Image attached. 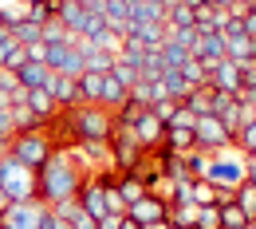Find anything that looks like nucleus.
I'll return each instance as SVG.
<instances>
[{
	"instance_id": "nucleus-32",
	"label": "nucleus",
	"mask_w": 256,
	"mask_h": 229,
	"mask_svg": "<svg viewBox=\"0 0 256 229\" xmlns=\"http://www.w3.org/2000/svg\"><path fill=\"white\" fill-rule=\"evenodd\" d=\"M12 127H16V134L20 131H40L44 119H36L32 111H28V103H16V107H12Z\"/></svg>"
},
{
	"instance_id": "nucleus-20",
	"label": "nucleus",
	"mask_w": 256,
	"mask_h": 229,
	"mask_svg": "<svg viewBox=\"0 0 256 229\" xmlns=\"http://www.w3.org/2000/svg\"><path fill=\"white\" fill-rule=\"evenodd\" d=\"M12 75H16V83H20L24 91H32V87H44V79H48V67L36 64V60H28L24 67H16Z\"/></svg>"
},
{
	"instance_id": "nucleus-28",
	"label": "nucleus",
	"mask_w": 256,
	"mask_h": 229,
	"mask_svg": "<svg viewBox=\"0 0 256 229\" xmlns=\"http://www.w3.org/2000/svg\"><path fill=\"white\" fill-rule=\"evenodd\" d=\"M79 36H83V40H91V44H98V40L106 36V20H102V12L87 8V16H83V28H79Z\"/></svg>"
},
{
	"instance_id": "nucleus-22",
	"label": "nucleus",
	"mask_w": 256,
	"mask_h": 229,
	"mask_svg": "<svg viewBox=\"0 0 256 229\" xmlns=\"http://www.w3.org/2000/svg\"><path fill=\"white\" fill-rule=\"evenodd\" d=\"M162 87H166V95L178 99V103L193 91L190 83H186V75H182V67H166V71H162Z\"/></svg>"
},
{
	"instance_id": "nucleus-36",
	"label": "nucleus",
	"mask_w": 256,
	"mask_h": 229,
	"mask_svg": "<svg viewBox=\"0 0 256 229\" xmlns=\"http://www.w3.org/2000/svg\"><path fill=\"white\" fill-rule=\"evenodd\" d=\"M182 75H186V83H190V87H205V83H209V71L197 64V60H190V64L182 67Z\"/></svg>"
},
{
	"instance_id": "nucleus-38",
	"label": "nucleus",
	"mask_w": 256,
	"mask_h": 229,
	"mask_svg": "<svg viewBox=\"0 0 256 229\" xmlns=\"http://www.w3.org/2000/svg\"><path fill=\"white\" fill-rule=\"evenodd\" d=\"M20 20H24V4H4V8H0V28L12 32Z\"/></svg>"
},
{
	"instance_id": "nucleus-46",
	"label": "nucleus",
	"mask_w": 256,
	"mask_h": 229,
	"mask_svg": "<svg viewBox=\"0 0 256 229\" xmlns=\"http://www.w3.org/2000/svg\"><path fill=\"white\" fill-rule=\"evenodd\" d=\"M244 182H252V186H256V158H252V154H248V178H244Z\"/></svg>"
},
{
	"instance_id": "nucleus-31",
	"label": "nucleus",
	"mask_w": 256,
	"mask_h": 229,
	"mask_svg": "<svg viewBox=\"0 0 256 229\" xmlns=\"http://www.w3.org/2000/svg\"><path fill=\"white\" fill-rule=\"evenodd\" d=\"M232 201L244 209V217L256 225V186H252V182H240V186H236V194H232Z\"/></svg>"
},
{
	"instance_id": "nucleus-30",
	"label": "nucleus",
	"mask_w": 256,
	"mask_h": 229,
	"mask_svg": "<svg viewBox=\"0 0 256 229\" xmlns=\"http://www.w3.org/2000/svg\"><path fill=\"white\" fill-rule=\"evenodd\" d=\"M190 201L197 205V209H205V205H217V186H213V182H205V178H193Z\"/></svg>"
},
{
	"instance_id": "nucleus-10",
	"label": "nucleus",
	"mask_w": 256,
	"mask_h": 229,
	"mask_svg": "<svg viewBox=\"0 0 256 229\" xmlns=\"http://www.w3.org/2000/svg\"><path fill=\"white\" fill-rule=\"evenodd\" d=\"M166 209H170V205H166L158 194H150V190H146L134 205H126V217H134L138 225H150V221H166Z\"/></svg>"
},
{
	"instance_id": "nucleus-50",
	"label": "nucleus",
	"mask_w": 256,
	"mask_h": 229,
	"mask_svg": "<svg viewBox=\"0 0 256 229\" xmlns=\"http://www.w3.org/2000/svg\"><path fill=\"white\" fill-rule=\"evenodd\" d=\"M8 205H12V201H8V197H4V190H0V217H4V209H8Z\"/></svg>"
},
{
	"instance_id": "nucleus-9",
	"label": "nucleus",
	"mask_w": 256,
	"mask_h": 229,
	"mask_svg": "<svg viewBox=\"0 0 256 229\" xmlns=\"http://www.w3.org/2000/svg\"><path fill=\"white\" fill-rule=\"evenodd\" d=\"M193 60L205 67V71H213L224 60V36L221 32H201L197 44H193Z\"/></svg>"
},
{
	"instance_id": "nucleus-58",
	"label": "nucleus",
	"mask_w": 256,
	"mask_h": 229,
	"mask_svg": "<svg viewBox=\"0 0 256 229\" xmlns=\"http://www.w3.org/2000/svg\"><path fill=\"white\" fill-rule=\"evenodd\" d=\"M170 229H178V225H170Z\"/></svg>"
},
{
	"instance_id": "nucleus-52",
	"label": "nucleus",
	"mask_w": 256,
	"mask_h": 229,
	"mask_svg": "<svg viewBox=\"0 0 256 229\" xmlns=\"http://www.w3.org/2000/svg\"><path fill=\"white\" fill-rule=\"evenodd\" d=\"M4 154H8V138H0V158H4Z\"/></svg>"
},
{
	"instance_id": "nucleus-47",
	"label": "nucleus",
	"mask_w": 256,
	"mask_h": 229,
	"mask_svg": "<svg viewBox=\"0 0 256 229\" xmlns=\"http://www.w3.org/2000/svg\"><path fill=\"white\" fill-rule=\"evenodd\" d=\"M118 229H142V225H138L134 217H122V225H118Z\"/></svg>"
},
{
	"instance_id": "nucleus-45",
	"label": "nucleus",
	"mask_w": 256,
	"mask_h": 229,
	"mask_svg": "<svg viewBox=\"0 0 256 229\" xmlns=\"http://www.w3.org/2000/svg\"><path fill=\"white\" fill-rule=\"evenodd\" d=\"M244 32L256 40V12H248V16H244Z\"/></svg>"
},
{
	"instance_id": "nucleus-49",
	"label": "nucleus",
	"mask_w": 256,
	"mask_h": 229,
	"mask_svg": "<svg viewBox=\"0 0 256 229\" xmlns=\"http://www.w3.org/2000/svg\"><path fill=\"white\" fill-rule=\"evenodd\" d=\"M142 229H170V221H150V225H142Z\"/></svg>"
},
{
	"instance_id": "nucleus-2",
	"label": "nucleus",
	"mask_w": 256,
	"mask_h": 229,
	"mask_svg": "<svg viewBox=\"0 0 256 229\" xmlns=\"http://www.w3.org/2000/svg\"><path fill=\"white\" fill-rule=\"evenodd\" d=\"M248 178V154H240L236 146H228V150H217L213 158H209V174H205V182H213L217 190H232L236 194V186Z\"/></svg>"
},
{
	"instance_id": "nucleus-51",
	"label": "nucleus",
	"mask_w": 256,
	"mask_h": 229,
	"mask_svg": "<svg viewBox=\"0 0 256 229\" xmlns=\"http://www.w3.org/2000/svg\"><path fill=\"white\" fill-rule=\"evenodd\" d=\"M209 4H213V8H228L232 0H209Z\"/></svg>"
},
{
	"instance_id": "nucleus-44",
	"label": "nucleus",
	"mask_w": 256,
	"mask_h": 229,
	"mask_svg": "<svg viewBox=\"0 0 256 229\" xmlns=\"http://www.w3.org/2000/svg\"><path fill=\"white\" fill-rule=\"evenodd\" d=\"M122 217H126V213H106V217H98L95 229H118V225H122Z\"/></svg>"
},
{
	"instance_id": "nucleus-6",
	"label": "nucleus",
	"mask_w": 256,
	"mask_h": 229,
	"mask_svg": "<svg viewBox=\"0 0 256 229\" xmlns=\"http://www.w3.org/2000/svg\"><path fill=\"white\" fill-rule=\"evenodd\" d=\"M193 146L205 150V154H217V150H228L232 146V134L224 131V123L217 115H201L193 123Z\"/></svg>"
},
{
	"instance_id": "nucleus-21",
	"label": "nucleus",
	"mask_w": 256,
	"mask_h": 229,
	"mask_svg": "<svg viewBox=\"0 0 256 229\" xmlns=\"http://www.w3.org/2000/svg\"><path fill=\"white\" fill-rule=\"evenodd\" d=\"M75 40H79V36L71 32V48L64 52V60H60V67H56V71H60V75H67V79H79V75L87 71V67H83V52L75 48Z\"/></svg>"
},
{
	"instance_id": "nucleus-41",
	"label": "nucleus",
	"mask_w": 256,
	"mask_h": 229,
	"mask_svg": "<svg viewBox=\"0 0 256 229\" xmlns=\"http://www.w3.org/2000/svg\"><path fill=\"white\" fill-rule=\"evenodd\" d=\"M178 107H182V103H178V99H162V103H154V107H150V111H154V115H158L162 123H170V119H174V111H178Z\"/></svg>"
},
{
	"instance_id": "nucleus-35",
	"label": "nucleus",
	"mask_w": 256,
	"mask_h": 229,
	"mask_svg": "<svg viewBox=\"0 0 256 229\" xmlns=\"http://www.w3.org/2000/svg\"><path fill=\"white\" fill-rule=\"evenodd\" d=\"M162 146H170V150H178V154H186V150H193V131H166V138H162Z\"/></svg>"
},
{
	"instance_id": "nucleus-26",
	"label": "nucleus",
	"mask_w": 256,
	"mask_h": 229,
	"mask_svg": "<svg viewBox=\"0 0 256 229\" xmlns=\"http://www.w3.org/2000/svg\"><path fill=\"white\" fill-rule=\"evenodd\" d=\"M75 91H79V103H98V91H102V75L95 71H83L75 79Z\"/></svg>"
},
{
	"instance_id": "nucleus-17",
	"label": "nucleus",
	"mask_w": 256,
	"mask_h": 229,
	"mask_svg": "<svg viewBox=\"0 0 256 229\" xmlns=\"http://www.w3.org/2000/svg\"><path fill=\"white\" fill-rule=\"evenodd\" d=\"M252 56H256V40H252V36H236V40H224V60H232L236 67L252 64Z\"/></svg>"
},
{
	"instance_id": "nucleus-25",
	"label": "nucleus",
	"mask_w": 256,
	"mask_h": 229,
	"mask_svg": "<svg viewBox=\"0 0 256 229\" xmlns=\"http://www.w3.org/2000/svg\"><path fill=\"white\" fill-rule=\"evenodd\" d=\"M217 213H221V229H252V221L244 217V209L236 201H221Z\"/></svg>"
},
{
	"instance_id": "nucleus-34",
	"label": "nucleus",
	"mask_w": 256,
	"mask_h": 229,
	"mask_svg": "<svg viewBox=\"0 0 256 229\" xmlns=\"http://www.w3.org/2000/svg\"><path fill=\"white\" fill-rule=\"evenodd\" d=\"M12 36H16V44H24V48L44 44V28H36V24H28V20H20V24L12 28Z\"/></svg>"
},
{
	"instance_id": "nucleus-48",
	"label": "nucleus",
	"mask_w": 256,
	"mask_h": 229,
	"mask_svg": "<svg viewBox=\"0 0 256 229\" xmlns=\"http://www.w3.org/2000/svg\"><path fill=\"white\" fill-rule=\"evenodd\" d=\"M244 103H248V115H252V119H256V95H248V99H244Z\"/></svg>"
},
{
	"instance_id": "nucleus-27",
	"label": "nucleus",
	"mask_w": 256,
	"mask_h": 229,
	"mask_svg": "<svg viewBox=\"0 0 256 229\" xmlns=\"http://www.w3.org/2000/svg\"><path fill=\"white\" fill-rule=\"evenodd\" d=\"M209 158H213V154H205V150H197V146H193V150L182 154V166H186V174H190V178H205V174H209Z\"/></svg>"
},
{
	"instance_id": "nucleus-23",
	"label": "nucleus",
	"mask_w": 256,
	"mask_h": 229,
	"mask_svg": "<svg viewBox=\"0 0 256 229\" xmlns=\"http://www.w3.org/2000/svg\"><path fill=\"white\" fill-rule=\"evenodd\" d=\"M24 20L36 24V28H44L48 20H56V0H28L24 4Z\"/></svg>"
},
{
	"instance_id": "nucleus-55",
	"label": "nucleus",
	"mask_w": 256,
	"mask_h": 229,
	"mask_svg": "<svg viewBox=\"0 0 256 229\" xmlns=\"http://www.w3.org/2000/svg\"><path fill=\"white\" fill-rule=\"evenodd\" d=\"M4 4H16V0H0V8H4Z\"/></svg>"
},
{
	"instance_id": "nucleus-19",
	"label": "nucleus",
	"mask_w": 256,
	"mask_h": 229,
	"mask_svg": "<svg viewBox=\"0 0 256 229\" xmlns=\"http://www.w3.org/2000/svg\"><path fill=\"white\" fill-rule=\"evenodd\" d=\"M162 24H166V32L190 28V24H193V8H190V4H182V0H170V4H166V20H162Z\"/></svg>"
},
{
	"instance_id": "nucleus-13",
	"label": "nucleus",
	"mask_w": 256,
	"mask_h": 229,
	"mask_svg": "<svg viewBox=\"0 0 256 229\" xmlns=\"http://www.w3.org/2000/svg\"><path fill=\"white\" fill-rule=\"evenodd\" d=\"M209 87L213 91H228V95H240V67L232 60H221V64L209 71Z\"/></svg>"
},
{
	"instance_id": "nucleus-40",
	"label": "nucleus",
	"mask_w": 256,
	"mask_h": 229,
	"mask_svg": "<svg viewBox=\"0 0 256 229\" xmlns=\"http://www.w3.org/2000/svg\"><path fill=\"white\" fill-rule=\"evenodd\" d=\"M166 40H174V44H186V48H190L193 52V44H197V28H178V32H166Z\"/></svg>"
},
{
	"instance_id": "nucleus-5",
	"label": "nucleus",
	"mask_w": 256,
	"mask_h": 229,
	"mask_svg": "<svg viewBox=\"0 0 256 229\" xmlns=\"http://www.w3.org/2000/svg\"><path fill=\"white\" fill-rule=\"evenodd\" d=\"M8 154L16 162H24L28 170H40V166L48 162V154H52V142H48L44 131H20V134L8 138Z\"/></svg>"
},
{
	"instance_id": "nucleus-3",
	"label": "nucleus",
	"mask_w": 256,
	"mask_h": 229,
	"mask_svg": "<svg viewBox=\"0 0 256 229\" xmlns=\"http://www.w3.org/2000/svg\"><path fill=\"white\" fill-rule=\"evenodd\" d=\"M0 190H4V197L12 205L16 201H36V170L16 162L12 154H4L0 158Z\"/></svg>"
},
{
	"instance_id": "nucleus-54",
	"label": "nucleus",
	"mask_w": 256,
	"mask_h": 229,
	"mask_svg": "<svg viewBox=\"0 0 256 229\" xmlns=\"http://www.w3.org/2000/svg\"><path fill=\"white\" fill-rule=\"evenodd\" d=\"M146 4H170V0H146Z\"/></svg>"
},
{
	"instance_id": "nucleus-56",
	"label": "nucleus",
	"mask_w": 256,
	"mask_h": 229,
	"mask_svg": "<svg viewBox=\"0 0 256 229\" xmlns=\"http://www.w3.org/2000/svg\"><path fill=\"white\" fill-rule=\"evenodd\" d=\"M248 12H256V4H252V8H248Z\"/></svg>"
},
{
	"instance_id": "nucleus-1",
	"label": "nucleus",
	"mask_w": 256,
	"mask_h": 229,
	"mask_svg": "<svg viewBox=\"0 0 256 229\" xmlns=\"http://www.w3.org/2000/svg\"><path fill=\"white\" fill-rule=\"evenodd\" d=\"M83 178H87V170H79L67 150H52L48 162L36 170V201L52 209V205H60V201L79 194Z\"/></svg>"
},
{
	"instance_id": "nucleus-8",
	"label": "nucleus",
	"mask_w": 256,
	"mask_h": 229,
	"mask_svg": "<svg viewBox=\"0 0 256 229\" xmlns=\"http://www.w3.org/2000/svg\"><path fill=\"white\" fill-rule=\"evenodd\" d=\"M40 213H44L40 201H16V205L4 209L0 229H40Z\"/></svg>"
},
{
	"instance_id": "nucleus-12",
	"label": "nucleus",
	"mask_w": 256,
	"mask_h": 229,
	"mask_svg": "<svg viewBox=\"0 0 256 229\" xmlns=\"http://www.w3.org/2000/svg\"><path fill=\"white\" fill-rule=\"evenodd\" d=\"M75 201H79V209L83 213H91V217H106V197H102V186H95V178L87 174L83 178V186H79V194H75Z\"/></svg>"
},
{
	"instance_id": "nucleus-15",
	"label": "nucleus",
	"mask_w": 256,
	"mask_h": 229,
	"mask_svg": "<svg viewBox=\"0 0 256 229\" xmlns=\"http://www.w3.org/2000/svg\"><path fill=\"white\" fill-rule=\"evenodd\" d=\"M182 107H186L190 115H197V119H201V115H217V91H213L209 83H205V87H193L190 95L182 99Z\"/></svg>"
},
{
	"instance_id": "nucleus-29",
	"label": "nucleus",
	"mask_w": 256,
	"mask_h": 229,
	"mask_svg": "<svg viewBox=\"0 0 256 229\" xmlns=\"http://www.w3.org/2000/svg\"><path fill=\"white\" fill-rule=\"evenodd\" d=\"M190 60H193V52L186 48V44H174V40L162 44V64L166 67H186Z\"/></svg>"
},
{
	"instance_id": "nucleus-33",
	"label": "nucleus",
	"mask_w": 256,
	"mask_h": 229,
	"mask_svg": "<svg viewBox=\"0 0 256 229\" xmlns=\"http://www.w3.org/2000/svg\"><path fill=\"white\" fill-rule=\"evenodd\" d=\"M146 194V186L138 182V178H130V174H118V197L126 201V205H134L138 197Z\"/></svg>"
},
{
	"instance_id": "nucleus-39",
	"label": "nucleus",
	"mask_w": 256,
	"mask_h": 229,
	"mask_svg": "<svg viewBox=\"0 0 256 229\" xmlns=\"http://www.w3.org/2000/svg\"><path fill=\"white\" fill-rule=\"evenodd\" d=\"M193 123H197V115H190L186 107H178V111H174V119L166 123V131H193Z\"/></svg>"
},
{
	"instance_id": "nucleus-37",
	"label": "nucleus",
	"mask_w": 256,
	"mask_h": 229,
	"mask_svg": "<svg viewBox=\"0 0 256 229\" xmlns=\"http://www.w3.org/2000/svg\"><path fill=\"white\" fill-rule=\"evenodd\" d=\"M193 229H221V213H217V205L197 209V221H193Z\"/></svg>"
},
{
	"instance_id": "nucleus-18",
	"label": "nucleus",
	"mask_w": 256,
	"mask_h": 229,
	"mask_svg": "<svg viewBox=\"0 0 256 229\" xmlns=\"http://www.w3.org/2000/svg\"><path fill=\"white\" fill-rule=\"evenodd\" d=\"M122 103H126V87H122V83H118V79L106 71V75H102V91H98V107H106V111H118Z\"/></svg>"
},
{
	"instance_id": "nucleus-24",
	"label": "nucleus",
	"mask_w": 256,
	"mask_h": 229,
	"mask_svg": "<svg viewBox=\"0 0 256 229\" xmlns=\"http://www.w3.org/2000/svg\"><path fill=\"white\" fill-rule=\"evenodd\" d=\"M166 221L178 229H193V221H197V205L193 201H174L170 209H166Z\"/></svg>"
},
{
	"instance_id": "nucleus-57",
	"label": "nucleus",
	"mask_w": 256,
	"mask_h": 229,
	"mask_svg": "<svg viewBox=\"0 0 256 229\" xmlns=\"http://www.w3.org/2000/svg\"><path fill=\"white\" fill-rule=\"evenodd\" d=\"M252 67H256V56H252Z\"/></svg>"
},
{
	"instance_id": "nucleus-53",
	"label": "nucleus",
	"mask_w": 256,
	"mask_h": 229,
	"mask_svg": "<svg viewBox=\"0 0 256 229\" xmlns=\"http://www.w3.org/2000/svg\"><path fill=\"white\" fill-rule=\"evenodd\" d=\"M236 4H244V8H252V4H256V0H236Z\"/></svg>"
},
{
	"instance_id": "nucleus-43",
	"label": "nucleus",
	"mask_w": 256,
	"mask_h": 229,
	"mask_svg": "<svg viewBox=\"0 0 256 229\" xmlns=\"http://www.w3.org/2000/svg\"><path fill=\"white\" fill-rule=\"evenodd\" d=\"M16 127H12V111H0V138H12Z\"/></svg>"
},
{
	"instance_id": "nucleus-42",
	"label": "nucleus",
	"mask_w": 256,
	"mask_h": 229,
	"mask_svg": "<svg viewBox=\"0 0 256 229\" xmlns=\"http://www.w3.org/2000/svg\"><path fill=\"white\" fill-rule=\"evenodd\" d=\"M56 40H67V28L60 20H48L44 24V44H56Z\"/></svg>"
},
{
	"instance_id": "nucleus-16",
	"label": "nucleus",
	"mask_w": 256,
	"mask_h": 229,
	"mask_svg": "<svg viewBox=\"0 0 256 229\" xmlns=\"http://www.w3.org/2000/svg\"><path fill=\"white\" fill-rule=\"evenodd\" d=\"M24 103H28V111H32L36 119H44V123H48L52 115H60V103L52 99V91H48V87H32Z\"/></svg>"
},
{
	"instance_id": "nucleus-11",
	"label": "nucleus",
	"mask_w": 256,
	"mask_h": 229,
	"mask_svg": "<svg viewBox=\"0 0 256 229\" xmlns=\"http://www.w3.org/2000/svg\"><path fill=\"white\" fill-rule=\"evenodd\" d=\"M44 87H48L52 99L60 103V111H75V107H83V103H79V91H75V79H67V75H60V71H48Z\"/></svg>"
},
{
	"instance_id": "nucleus-4",
	"label": "nucleus",
	"mask_w": 256,
	"mask_h": 229,
	"mask_svg": "<svg viewBox=\"0 0 256 229\" xmlns=\"http://www.w3.org/2000/svg\"><path fill=\"white\" fill-rule=\"evenodd\" d=\"M67 119H71L75 142H91V138H106L110 134V111L98 107V103H83V107L67 111Z\"/></svg>"
},
{
	"instance_id": "nucleus-14",
	"label": "nucleus",
	"mask_w": 256,
	"mask_h": 229,
	"mask_svg": "<svg viewBox=\"0 0 256 229\" xmlns=\"http://www.w3.org/2000/svg\"><path fill=\"white\" fill-rule=\"evenodd\" d=\"M126 36L138 40L146 52H158L166 44V24H158V20H150V24H126Z\"/></svg>"
},
{
	"instance_id": "nucleus-7",
	"label": "nucleus",
	"mask_w": 256,
	"mask_h": 229,
	"mask_svg": "<svg viewBox=\"0 0 256 229\" xmlns=\"http://www.w3.org/2000/svg\"><path fill=\"white\" fill-rule=\"evenodd\" d=\"M134 142H138V146H142V150H146V154H150V150H158L162 146V138H166V123H162L158 115H154V111H150V107H146V111H142V119H138V123H134Z\"/></svg>"
}]
</instances>
